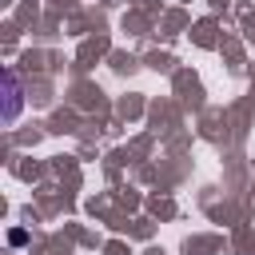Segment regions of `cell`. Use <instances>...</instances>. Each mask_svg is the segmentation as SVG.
I'll return each instance as SVG.
<instances>
[{
	"label": "cell",
	"instance_id": "obj_1",
	"mask_svg": "<svg viewBox=\"0 0 255 255\" xmlns=\"http://www.w3.org/2000/svg\"><path fill=\"white\" fill-rule=\"evenodd\" d=\"M4 120H16L20 112V84H16V72H4Z\"/></svg>",
	"mask_w": 255,
	"mask_h": 255
}]
</instances>
